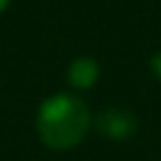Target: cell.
Masks as SVG:
<instances>
[{"label": "cell", "instance_id": "obj_5", "mask_svg": "<svg viewBox=\"0 0 161 161\" xmlns=\"http://www.w3.org/2000/svg\"><path fill=\"white\" fill-rule=\"evenodd\" d=\"M8 3H11V0H0V13H3L5 8H8Z\"/></svg>", "mask_w": 161, "mask_h": 161}, {"label": "cell", "instance_id": "obj_2", "mask_svg": "<svg viewBox=\"0 0 161 161\" xmlns=\"http://www.w3.org/2000/svg\"><path fill=\"white\" fill-rule=\"evenodd\" d=\"M95 127H98L100 135L108 137V140H127V137L135 135L137 119L124 108H106V111L98 114Z\"/></svg>", "mask_w": 161, "mask_h": 161}, {"label": "cell", "instance_id": "obj_1", "mask_svg": "<svg viewBox=\"0 0 161 161\" xmlns=\"http://www.w3.org/2000/svg\"><path fill=\"white\" fill-rule=\"evenodd\" d=\"M90 130V111L85 100L69 92L50 95L37 111V132L48 148L66 151L82 143Z\"/></svg>", "mask_w": 161, "mask_h": 161}, {"label": "cell", "instance_id": "obj_4", "mask_svg": "<svg viewBox=\"0 0 161 161\" xmlns=\"http://www.w3.org/2000/svg\"><path fill=\"white\" fill-rule=\"evenodd\" d=\"M151 71H153V77H156V79H161V50L151 58Z\"/></svg>", "mask_w": 161, "mask_h": 161}, {"label": "cell", "instance_id": "obj_3", "mask_svg": "<svg viewBox=\"0 0 161 161\" xmlns=\"http://www.w3.org/2000/svg\"><path fill=\"white\" fill-rule=\"evenodd\" d=\"M69 85L71 87H77V90H87V87H92L98 82V77H100V66L95 58H90V56H82V58H74L69 66Z\"/></svg>", "mask_w": 161, "mask_h": 161}]
</instances>
